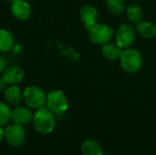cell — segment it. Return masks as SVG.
Listing matches in <instances>:
<instances>
[{
  "label": "cell",
  "mask_w": 156,
  "mask_h": 155,
  "mask_svg": "<svg viewBox=\"0 0 156 155\" xmlns=\"http://www.w3.org/2000/svg\"><path fill=\"white\" fill-rule=\"evenodd\" d=\"M6 1H9V2H12V1H14V0H6Z\"/></svg>",
  "instance_id": "23"
},
{
  "label": "cell",
  "mask_w": 156,
  "mask_h": 155,
  "mask_svg": "<svg viewBox=\"0 0 156 155\" xmlns=\"http://www.w3.org/2000/svg\"><path fill=\"white\" fill-rule=\"evenodd\" d=\"M6 85L7 83L5 81V79H3V77L0 78V91H3L6 89Z\"/></svg>",
  "instance_id": "21"
},
{
  "label": "cell",
  "mask_w": 156,
  "mask_h": 155,
  "mask_svg": "<svg viewBox=\"0 0 156 155\" xmlns=\"http://www.w3.org/2000/svg\"><path fill=\"white\" fill-rule=\"evenodd\" d=\"M5 137V131L3 129L0 128V142L3 140V138Z\"/></svg>",
  "instance_id": "22"
},
{
  "label": "cell",
  "mask_w": 156,
  "mask_h": 155,
  "mask_svg": "<svg viewBox=\"0 0 156 155\" xmlns=\"http://www.w3.org/2000/svg\"><path fill=\"white\" fill-rule=\"evenodd\" d=\"M5 69V58L0 55V73H3V71Z\"/></svg>",
  "instance_id": "20"
},
{
  "label": "cell",
  "mask_w": 156,
  "mask_h": 155,
  "mask_svg": "<svg viewBox=\"0 0 156 155\" xmlns=\"http://www.w3.org/2000/svg\"><path fill=\"white\" fill-rule=\"evenodd\" d=\"M122 48L117 43H106L102 47L103 56L110 60H116L121 58Z\"/></svg>",
  "instance_id": "14"
},
{
  "label": "cell",
  "mask_w": 156,
  "mask_h": 155,
  "mask_svg": "<svg viewBox=\"0 0 156 155\" xmlns=\"http://www.w3.org/2000/svg\"><path fill=\"white\" fill-rule=\"evenodd\" d=\"M32 111L27 107H16L12 111V120L20 125H26L33 120Z\"/></svg>",
  "instance_id": "11"
},
{
  "label": "cell",
  "mask_w": 156,
  "mask_h": 155,
  "mask_svg": "<svg viewBox=\"0 0 156 155\" xmlns=\"http://www.w3.org/2000/svg\"><path fill=\"white\" fill-rule=\"evenodd\" d=\"M11 120H12V111L5 103L0 102V126H4L7 124Z\"/></svg>",
  "instance_id": "19"
},
{
  "label": "cell",
  "mask_w": 156,
  "mask_h": 155,
  "mask_svg": "<svg viewBox=\"0 0 156 155\" xmlns=\"http://www.w3.org/2000/svg\"><path fill=\"white\" fill-rule=\"evenodd\" d=\"M47 107L53 113H62L67 111L69 102L65 93L61 90H53L47 95Z\"/></svg>",
  "instance_id": "4"
},
{
  "label": "cell",
  "mask_w": 156,
  "mask_h": 155,
  "mask_svg": "<svg viewBox=\"0 0 156 155\" xmlns=\"http://www.w3.org/2000/svg\"><path fill=\"white\" fill-rule=\"evenodd\" d=\"M23 99L26 104L32 109H39L46 103L47 96L37 86H28L23 92Z\"/></svg>",
  "instance_id": "3"
},
{
  "label": "cell",
  "mask_w": 156,
  "mask_h": 155,
  "mask_svg": "<svg viewBox=\"0 0 156 155\" xmlns=\"http://www.w3.org/2000/svg\"><path fill=\"white\" fill-rule=\"evenodd\" d=\"M81 152L83 155H101L102 148L101 144L95 140H87L81 145Z\"/></svg>",
  "instance_id": "16"
},
{
  "label": "cell",
  "mask_w": 156,
  "mask_h": 155,
  "mask_svg": "<svg viewBox=\"0 0 156 155\" xmlns=\"http://www.w3.org/2000/svg\"><path fill=\"white\" fill-rule=\"evenodd\" d=\"M33 125L35 130L41 134L52 132L55 128V118L53 112L48 107L37 109L33 116Z\"/></svg>",
  "instance_id": "1"
},
{
  "label": "cell",
  "mask_w": 156,
  "mask_h": 155,
  "mask_svg": "<svg viewBox=\"0 0 156 155\" xmlns=\"http://www.w3.org/2000/svg\"><path fill=\"white\" fill-rule=\"evenodd\" d=\"M134 39L135 34L132 26L129 24H123L119 27L116 35V43L122 48H130L134 42Z\"/></svg>",
  "instance_id": "7"
},
{
  "label": "cell",
  "mask_w": 156,
  "mask_h": 155,
  "mask_svg": "<svg viewBox=\"0 0 156 155\" xmlns=\"http://www.w3.org/2000/svg\"><path fill=\"white\" fill-rule=\"evenodd\" d=\"M24 71L22 69L16 66H11L5 68L3 71V79L9 85H16L20 83L24 79Z\"/></svg>",
  "instance_id": "10"
},
{
  "label": "cell",
  "mask_w": 156,
  "mask_h": 155,
  "mask_svg": "<svg viewBox=\"0 0 156 155\" xmlns=\"http://www.w3.org/2000/svg\"><path fill=\"white\" fill-rule=\"evenodd\" d=\"M11 13L19 20H27L31 16L30 5L25 0H14L11 2Z\"/></svg>",
  "instance_id": "8"
},
{
  "label": "cell",
  "mask_w": 156,
  "mask_h": 155,
  "mask_svg": "<svg viewBox=\"0 0 156 155\" xmlns=\"http://www.w3.org/2000/svg\"><path fill=\"white\" fill-rule=\"evenodd\" d=\"M138 33L147 39H152L156 37V25L148 21H140L136 25Z\"/></svg>",
  "instance_id": "13"
},
{
  "label": "cell",
  "mask_w": 156,
  "mask_h": 155,
  "mask_svg": "<svg viewBox=\"0 0 156 155\" xmlns=\"http://www.w3.org/2000/svg\"><path fill=\"white\" fill-rule=\"evenodd\" d=\"M5 99L8 104L12 106H19L23 100V92L19 87L10 85L5 90Z\"/></svg>",
  "instance_id": "12"
},
{
  "label": "cell",
  "mask_w": 156,
  "mask_h": 155,
  "mask_svg": "<svg viewBox=\"0 0 156 155\" xmlns=\"http://www.w3.org/2000/svg\"><path fill=\"white\" fill-rule=\"evenodd\" d=\"M143 10L137 5H131L127 7V16L128 18L135 23L142 21L143 19Z\"/></svg>",
  "instance_id": "17"
},
{
  "label": "cell",
  "mask_w": 156,
  "mask_h": 155,
  "mask_svg": "<svg viewBox=\"0 0 156 155\" xmlns=\"http://www.w3.org/2000/svg\"><path fill=\"white\" fill-rule=\"evenodd\" d=\"M5 138L6 142L13 147L21 146L26 139V132L23 128V125L16 122L7 125L5 130Z\"/></svg>",
  "instance_id": "6"
},
{
  "label": "cell",
  "mask_w": 156,
  "mask_h": 155,
  "mask_svg": "<svg viewBox=\"0 0 156 155\" xmlns=\"http://www.w3.org/2000/svg\"><path fill=\"white\" fill-rule=\"evenodd\" d=\"M107 7L112 13L119 15L124 11L125 2L124 0H107Z\"/></svg>",
  "instance_id": "18"
},
{
  "label": "cell",
  "mask_w": 156,
  "mask_h": 155,
  "mask_svg": "<svg viewBox=\"0 0 156 155\" xmlns=\"http://www.w3.org/2000/svg\"><path fill=\"white\" fill-rule=\"evenodd\" d=\"M14 47V36L8 30L0 28V52L5 53Z\"/></svg>",
  "instance_id": "15"
},
{
  "label": "cell",
  "mask_w": 156,
  "mask_h": 155,
  "mask_svg": "<svg viewBox=\"0 0 156 155\" xmlns=\"http://www.w3.org/2000/svg\"><path fill=\"white\" fill-rule=\"evenodd\" d=\"M120 59L122 69L129 73H134L138 71L143 65L142 55L135 48H127L122 51Z\"/></svg>",
  "instance_id": "2"
},
{
  "label": "cell",
  "mask_w": 156,
  "mask_h": 155,
  "mask_svg": "<svg viewBox=\"0 0 156 155\" xmlns=\"http://www.w3.org/2000/svg\"><path fill=\"white\" fill-rule=\"evenodd\" d=\"M90 39L97 45H104L108 43L112 36L113 30L108 25L96 24L90 30Z\"/></svg>",
  "instance_id": "5"
},
{
  "label": "cell",
  "mask_w": 156,
  "mask_h": 155,
  "mask_svg": "<svg viewBox=\"0 0 156 155\" xmlns=\"http://www.w3.org/2000/svg\"><path fill=\"white\" fill-rule=\"evenodd\" d=\"M101 155H109V154H104V153H102V154Z\"/></svg>",
  "instance_id": "24"
},
{
  "label": "cell",
  "mask_w": 156,
  "mask_h": 155,
  "mask_svg": "<svg viewBox=\"0 0 156 155\" xmlns=\"http://www.w3.org/2000/svg\"><path fill=\"white\" fill-rule=\"evenodd\" d=\"M80 16L85 27L90 30L98 21V12L91 5H85L80 9Z\"/></svg>",
  "instance_id": "9"
}]
</instances>
